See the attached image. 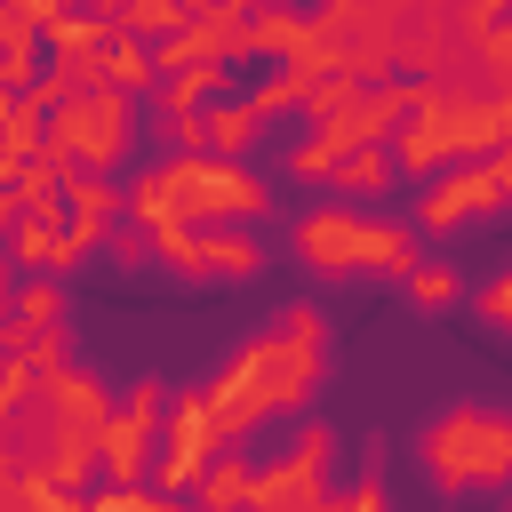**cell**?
<instances>
[{"label":"cell","instance_id":"cell-1","mask_svg":"<svg viewBox=\"0 0 512 512\" xmlns=\"http://www.w3.org/2000/svg\"><path fill=\"white\" fill-rule=\"evenodd\" d=\"M320 384H328V312L312 296H296V304L272 312V328H256L248 344H232V360L200 384V408H208L216 448H240L272 416L304 408Z\"/></svg>","mask_w":512,"mask_h":512},{"label":"cell","instance_id":"cell-2","mask_svg":"<svg viewBox=\"0 0 512 512\" xmlns=\"http://www.w3.org/2000/svg\"><path fill=\"white\" fill-rule=\"evenodd\" d=\"M280 208L272 176L248 160H208V152H168L120 184V224L136 232H208V224H264Z\"/></svg>","mask_w":512,"mask_h":512},{"label":"cell","instance_id":"cell-3","mask_svg":"<svg viewBox=\"0 0 512 512\" xmlns=\"http://www.w3.org/2000/svg\"><path fill=\"white\" fill-rule=\"evenodd\" d=\"M416 464L448 504L456 496H496L512 480V416L496 400H456L416 432Z\"/></svg>","mask_w":512,"mask_h":512},{"label":"cell","instance_id":"cell-4","mask_svg":"<svg viewBox=\"0 0 512 512\" xmlns=\"http://www.w3.org/2000/svg\"><path fill=\"white\" fill-rule=\"evenodd\" d=\"M288 240H296V264L320 272V280H344V272H384V280H400V272L424 256V240L408 232V216H360V208H344V200L304 208V216L288 224Z\"/></svg>","mask_w":512,"mask_h":512},{"label":"cell","instance_id":"cell-5","mask_svg":"<svg viewBox=\"0 0 512 512\" xmlns=\"http://www.w3.org/2000/svg\"><path fill=\"white\" fill-rule=\"evenodd\" d=\"M128 144H136V96H120V88H96L40 120V152L64 176H112L128 160Z\"/></svg>","mask_w":512,"mask_h":512},{"label":"cell","instance_id":"cell-6","mask_svg":"<svg viewBox=\"0 0 512 512\" xmlns=\"http://www.w3.org/2000/svg\"><path fill=\"white\" fill-rule=\"evenodd\" d=\"M336 456H344L336 416H304V424H296V448L272 456V464H256V480H248V512H312V504L328 496Z\"/></svg>","mask_w":512,"mask_h":512},{"label":"cell","instance_id":"cell-7","mask_svg":"<svg viewBox=\"0 0 512 512\" xmlns=\"http://www.w3.org/2000/svg\"><path fill=\"white\" fill-rule=\"evenodd\" d=\"M152 240V264L168 280H192V288H232V280H264V240L240 232V224H208V232H144Z\"/></svg>","mask_w":512,"mask_h":512},{"label":"cell","instance_id":"cell-8","mask_svg":"<svg viewBox=\"0 0 512 512\" xmlns=\"http://www.w3.org/2000/svg\"><path fill=\"white\" fill-rule=\"evenodd\" d=\"M512 200V152H488V160H456V168H440L432 184H424V200H416V216H408V232L424 240V232H464V224H480V216H496Z\"/></svg>","mask_w":512,"mask_h":512},{"label":"cell","instance_id":"cell-9","mask_svg":"<svg viewBox=\"0 0 512 512\" xmlns=\"http://www.w3.org/2000/svg\"><path fill=\"white\" fill-rule=\"evenodd\" d=\"M160 408H168V376H128V400H112L104 432H96V472L104 488H144L152 472V440H160Z\"/></svg>","mask_w":512,"mask_h":512},{"label":"cell","instance_id":"cell-10","mask_svg":"<svg viewBox=\"0 0 512 512\" xmlns=\"http://www.w3.org/2000/svg\"><path fill=\"white\" fill-rule=\"evenodd\" d=\"M208 456H216V432H208L200 384H184V392L168 384V408H160V440H152V472H144V488H152L160 504H184V496L200 488Z\"/></svg>","mask_w":512,"mask_h":512},{"label":"cell","instance_id":"cell-11","mask_svg":"<svg viewBox=\"0 0 512 512\" xmlns=\"http://www.w3.org/2000/svg\"><path fill=\"white\" fill-rule=\"evenodd\" d=\"M32 400H40V424H48V440H40V448H56V440L96 448V432H104V416H112V384H104V376H88L80 360H72V368H56V376H40V384H32Z\"/></svg>","mask_w":512,"mask_h":512},{"label":"cell","instance_id":"cell-12","mask_svg":"<svg viewBox=\"0 0 512 512\" xmlns=\"http://www.w3.org/2000/svg\"><path fill=\"white\" fill-rule=\"evenodd\" d=\"M152 96H160V120H200L208 104L232 96V72L224 64H184V72H160Z\"/></svg>","mask_w":512,"mask_h":512},{"label":"cell","instance_id":"cell-13","mask_svg":"<svg viewBox=\"0 0 512 512\" xmlns=\"http://www.w3.org/2000/svg\"><path fill=\"white\" fill-rule=\"evenodd\" d=\"M256 144H264V128H256V112L240 96H224V104H208L192 120V152H208V160H248Z\"/></svg>","mask_w":512,"mask_h":512},{"label":"cell","instance_id":"cell-14","mask_svg":"<svg viewBox=\"0 0 512 512\" xmlns=\"http://www.w3.org/2000/svg\"><path fill=\"white\" fill-rule=\"evenodd\" d=\"M40 64H72V56H104L112 48V16L104 8H56L48 24H40Z\"/></svg>","mask_w":512,"mask_h":512},{"label":"cell","instance_id":"cell-15","mask_svg":"<svg viewBox=\"0 0 512 512\" xmlns=\"http://www.w3.org/2000/svg\"><path fill=\"white\" fill-rule=\"evenodd\" d=\"M248 480H256V456L248 448H216L200 488H192V512H248Z\"/></svg>","mask_w":512,"mask_h":512},{"label":"cell","instance_id":"cell-16","mask_svg":"<svg viewBox=\"0 0 512 512\" xmlns=\"http://www.w3.org/2000/svg\"><path fill=\"white\" fill-rule=\"evenodd\" d=\"M304 48H312V16H304V8H248V56L288 64V56H304Z\"/></svg>","mask_w":512,"mask_h":512},{"label":"cell","instance_id":"cell-17","mask_svg":"<svg viewBox=\"0 0 512 512\" xmlns=\"http://www.w3.org/2000/svg\"><path fill=\"white\" fill-rule=\"evenodd\" d=\"M400 296H408V312H456V304H464L456 256H416V264L400 272Z\"/></svg>","mask_w":512,"mask_h":512},{"label":"cell","instance_id":"cell-18","mask_svg":"<svg viewBox=\"0 0 512 512\" xmlns=\"http://www.w3.org/2000/svg\"><path fill=\"white\" fill-rule=\"evenodd\" d=\"M64 184H72V176H64L48 152H40V160H24V168L8 176V192H16V216H64Z\"/></svg>","mask_w":512,"mask_h":512},{"label":"cell","instance_id":"cell-19","mask_svg":"<svg viewBox=\"0 0 512 512\" xmlns=\"http://www.w3.org/2000/svg\"><path fill=\"white\" fill-rule=\"evenodd\" d=\"M64 312H72V288L64 280H16L8 288V320L16 328H64Z\"/></svg>","mask_w":512,"mask_h":512},{"label":"cell","instance_id":"cell-20","mask_svg":"<svg viewBox=\"0 0 512 512\" xmlns=\"http://www.w3.org/2000/svg\"><path fill=\"white\" fill-rule=\"evenodd\" d=\"M64 216L88 224V232H112V224H120V184H112V176H72V184H64Z\"/></svg>","mask_w":512,"mask_h":512},{"label":"cell","instance_id":"cell-21","mask_svg":"<svg viewBox=\"0 0 512 512\" xmlns=\"http://www.w3.org/2000/svg\"><path fill=\"white\" fill-rule=\"evenodd\" d=\"M336 160H344V144H336V128H304V136H296V144L280 152V168H288L296 184H320V176H328Z\"/></svg>","mask_w":512,"mask_h":512},{"label":"cell","instance_id":"cell-22","mask_svg":"<svg viewBox=\"0 0 512 512\" xmlns=\"http://www.w3.org/2000/svg\"><path fill=\"white\" fill-rule=\"evenodd\" d=\"M104 88H120V96H144V88H152V48L112 32V48H104Z\"/></svg>","mask_w":512,"mask_h":512},{"label":"cell","instance_id":"cell-23","mask_svg":"<svg viewBox=\"0 0 512 512\" xmlns=\"http://www.w3.org/2000/svg\"><path fill=\"white\" fill-rule=\"evenodd\" d=\"M320 184H328V192H384V184H392V160H384V144H376V152H344Z\"/></svg>","mask_w":512,"mask_h":512},{"label":"cell","instance_id":"cell-24","mask_svg":"<svg viewBox=\"0 0 512 512\" xmlns=\"http://www.w3.org/2000/svg\"><path fill=\"white\" fill-rule=\"evenodd\" d=\"M352 104H360V88H352V80H336V72H328V80H312V88H304V104H296V112H304V120H312V128H328V120H344V112H352Z\"/></svg>","mask_w":512,"mask_h":512},{"label":"cell","instance_id":"cell-25","mask_svg":"<svg viewBox=\"0 0 512 512\" xmlns=\"http://www.w3.org/2000/svg\"><path fill=\"white\" fill-rule=\"evenodd\" d=\"M312 512H392V496H384V472H360V480H344V488H328Z\"/></svg>","mask_w":512,"mask_h":512},{"label":"cell","instance_id":"cell-26","mask_svg":"<svg viewBox=\"0 0 512 512\" xmlns=\"http://www.w3.org/2000/svg\"><path fill=\"white\" fill-rule=\"evenodd\" d=\"M472 320H480L488 336H504V328H512V272H488V280L472 288Z\"/></svg>","mask_w":512,"mask_h":512},{"label":"cell","instance_id":"cell-27","mask_svg":"<svg viewBox=\"0 0 512 512\" xmlns=\"http://www.w3.org/2000/svg\"><path fill=\"white\" fill-rule=\"evenodd\" d=\"M104 256H112V272H144V264H152V240H144L136 224H112V232H104Z\"/></svg>","mask_w":512,"mask_h":512},{"label":"cell","instance_id":"cell-28","mask_svg":"<svg viewBox=\"0 0 512 512\" xmlns=\"http://www.w3.org/2000/svg\"><path fill=\"white\" fill-rule=\"evenodd\" d=\"M32 400V368L24 360H0V440H8V416Z\"/></svg>","mask_w":512,"mask_h":512},{"label":"cell","instance_id":"cell-29","mask_svg":"<svg viewBox=\"0 0 512 512\" xmlns=\"http://www.w3.org/2000/svg\"><path fill=\"white\" fill-rule=\"evenodd\" d=\"M8 288H16V272H8V256H0V296H8Z\"/></svg>","mask_w":512,"mask_h":512}]
</instances>
